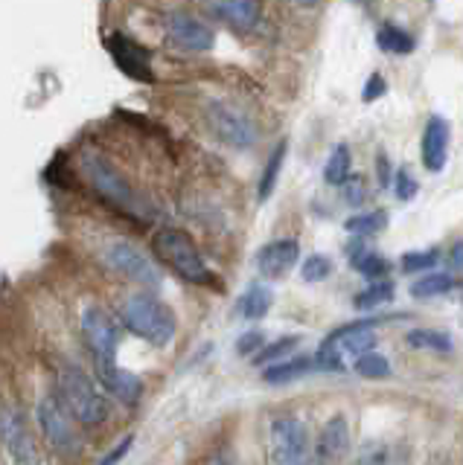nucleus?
<instances>
[{"label": "nucleus", "mask_w": 463, "mask_h": 465, "mask_svg": "<svg viewBox=\"0 0 463 465\" xmlns=\"http://www.w3.org/2000/svg\"><path fill=\"white\" fill-rule=\"evenodd\" d=\"M164 29H166V38L169 44H176V47L181 50H193V53H207L213 50L216 44V33L201 24L198 18H193V15H169V18L164 21Z\"/></svg>", "instance_id": "nucleus-12"}, {"label": "nucleus", "mask_w": 463, "mask_h": 465, "mask_svg": "<svg viewBox=\"0 0 463 465\" xmlns=\"http://www.w3.org/2000/svg\"><path fill=\"white\" fill-rule=\"evenodd\" d=\"M207 123L213 134L222 143L234 145V149H251L257 143V125L248 114L227 105V102H210L207 105Z\"/></svg>", "instance_id": "nucleus-9"}, {"label": "nucleus", "mask_w": 463, "mask_h": 465, "mask_svg": "<svg viewBox=\"0 0 463 465\" xmlns=\"http://www.w3.org/2000/svg\"><path fill=\"white\" fill-rule=\"evenodd\" d=\"M448 265H452V271L463 273V239L448 251Z\"/></svg>", "instance_id": "nucleus-38"}, {"label": "nucleus", "mask_w": 463, "mask_h": 465, "mask_svg": "<svg viewBox=\"0 0 463 465\" xmlns=\"http://www.w3.org/2000/svg\"><path fill=\"white\" fill-rule=\"evenodd\" d=\"M376 44H379V50L394 53V55H408V53H414V38L405 33V29L394 26V24L379 26V33H376Z\"/></svg>", "instance_id": "nucleus-25"}, {"label": "nucleus", "mask_w": 463, "mask_h": 465, "mask_svg": "<svg viewBox=\"0 0 463 465\" xmlns=\"http://www.w3.org/2000/svg\"><path fill=\"white\" fill-rule=\"evenodd\" d=\"M94 370H96L99 384H103L117 401L132 407V404H137L143 399V381L135 372L123 370L117 361H114V363H94Z\"/></svg>", "instance_id": "nucleus-15"}, {"label": "nucleus", "mask_w": 463, "mask_h": 465, "mask_svg": "<svg viewBox=\"0 0 463 465\" xmlns=\"http://www.w3.org/2000/svg\"><path fill=\"white\" fill-rule=\"evenodd\" d=\"M300 259V244L297 239H274L266 247H259L257 253V268L268 280H280L288 271L297 265Z\"/></svg>", "instance_id": "nucleus-14"}, {"label": "nucleus", "mask_w": 463, "mask_h": 465, "mask_svg": "<svg viewBox=\"0 0 463 465\" xmlns=\"http://www.w3.org/2000/svg\"><path fill=\"white\" fill-rule=\"evenodd\" d=\"M379 181H382V186L390 183V166H388V157L385 154H379Z\"/></svg>", "instance_id": "nucleus-39"}, {"label": "nucleus", "mask_w": 463, "mask_h": 465, "mask_svg": "<svg viewBox=\"0 0 463 465\" xmlns=\"http://www.w3.org/2000/svg\"><path fill=\"white\" fill-rule=\"evenodd\" d=\"M263 346H266V334L254 329V331H245L242 338L237 341V352H239L242 358H245V355H257Z\"/></svg>", "instance_id": "nucleus-34"}, {"label": "nucleus", "mask_w": 463, "mask_h": 465, "mask_svg": "<svg viewBox=\"0 0 463 465\" xmlns=\"http://www.w3.org/2000/svg\"><path fill=\"white\" fill-rule=\"evenodd\" d=\"M347 448H350V425L344 416H332L315 442V457L321 462H336L347 454Z\"/></svg>", "instance_id": "nucleus-17"}, {"label": "nucleus", "mask_w": 463, "mask_h": 465, "mask_svg": "<svg viewBox=\"0 0 463 465\" xmlns=\"http://www.w3.org/2000/svg\"><path fill=\"white\" fill-rule=\"evenodd\" d=\"M152 251L157 253V259L166 262L181 280L193 282V285H213V271L207 268L198 244L186 236L184 230H176V227L157 230L152 239Z\"/></svg>", "instance_id": "nucleus-2"}, {"label": "nucleus", "mask_w": 463, "mask_h": 465, "mask_svg": "<svg viewBox=\"0 0 463 465\" xmlns=\"http://www.w3.org/2000/svg\"><path fill=\"white\" fill-rule=\"evenodd\" d=\"M106 47L126 76H132L135 82H155V73L149 67V53L137 47L135 41H128L126 35H108Z\"/></svg>", "instance_id": "nucleus-13"}, {"label": "nucleus", "mask_w": 463, "mask_h": 465, "mask_svg": "<svg viewBox=\"0 0 463 465\" xmlns=\"http://www.w3.org/2000/svg\"><path fill=\"white\" fill-rule=\"evenodd\" d=\"M356 372L361 378H390V361L373 349V352L356 358Z\"/></svg>", "instance_id": "nucleus-29"}, {"label": "nucleus", "mask_w": 463, "mask_h": 465, "mask_svg": "<svg viewBox=\"0 0 463 465\" xmlns=\"http://www.w3.org/2000/svg\"><path fill=\"white\" fill-rule=\"evenodd\" d=\"M0 442H4V450L15 465H38L35 440L18 407H6L0 413Z\"/></svg>", "instance_id": "nucleus-11"}, {"label": "nucleus", "mask_w": 463, "mask_h": 465, "mask_svg": "<svg viewBox=\"0 0 463 465\" xmlns=\"http://www.w3.org/2000/svg\"><path fill=\"white\" fill-rule=\"evenodd\" d=\"M286 152H288V143L280 140L277 145H274V152L268 157V163L263 169V178H259V201H268L274 186H277V178H280V169H283V160H286Z\"/></svg>", "instance_id": "nucleus-24"}, {"label": "nucleus", "mask_w": 463, "mask_h": 465, "mask_svg": "<svg viewBox=\"0 0 463 465\" xmlns=\"http://www.w3.org/2000/svg\"><path fill=\"white\" fill-rule=\"evenodd\" d=\"M271 302H274V294L266 285H251L245 291V297L239 300V312L245 320H263L271 312Z\"/></svg>", "instance_id": "nucleus-20"}, {"label": "nucleus", "mask_w": 463, "mask_h": 465, "mask_svg": "<svg viewBox=\"0 0 463 465\" xmlns=\"http://www.w3.org/2000/svg\"><path fill=\"white\" fill-rule=\"evenodd\" d=\"M205 9L219 15L227 26L239 29V33H251L259 24V4L254 0H222V4H207Z\"/></svg>", "instance_id": "nucleus-18"}, {"label": "nucleus", "mask_w": 463, "mask_h": 465, "mask_svg": "<svg viewBox=\"0 0 463 465\" xmlns=\"http://www.w3.org/2000/svg\"><path fill=\"white\" fill-rule=\"evenodd\" d=\"M452 288H455V276L452 273H426L411 285V297L414 300H431V297L448 294Z\"/></svg>", "instance_id": "nucleus-23"}, {"label": "nucleus", "mask_w": 463, "mask_h": 465, "mask_svg": "<svg viewBox=\"0 0 463 465\" xmlns=\"http://www.w3.org/2000/svg\"><path fill=\"white\" fill-rule=\"evenodd\" d=\"M394 193H397V198L399 201H411L414 195H417V189H419V183L411 178V172L408 169H397V174H394Z\"/></svg>", "instance_id": "nucleus-33"}, {"label": "nucleus", "mask_w": 463, "mask_h": 465, "mask_svg": "<svg viewBox=\"0 0 463 465\" xmlns=\"http://www.w3.org/2000/svg\"><path fill=\"white\" fill-rule=\"evenodd\" d=\"M79 326L85 334V343H88V349H91L94 363H114L117 361L120 326L114 323V317L106 309H99V305H85Z\"/></svg>", "instance_id": "nucleus-6"}, {"label": "nucleus", "mask_w": 463, "mask_h": 465, "mask_svg": "<svg viewBox=\"0 0 463 465\" xmlns=\"http://www.w3.org/2000/svg\"><path fill=\"white\" fill-rule=\"evenodd\" d=\"M385 91H388V82L379 76V73H373V76L367 79V84H365V91H361V99H365V102H373V99L385 96Z\"/></svg>", "instance_id": "nucleus-36"}, {"label": "nucleus", "mask_w": 463, "mask_h": 465, "mask_svg": "<svg viewBox=\"0 0 463 465\" xmlns=\"http://www.w3.org/2000/svg\"><path fill=\"white\" fill-rule=\"evenodd\" d=\"M315 361L312 358H292V361H280V363H271L263 372V381L266 384H288L295 378H303L307 372H312Z\"/></svg>", "instance_id": "nucleus-19"}, {"label": "nucleus", "mask_w": 463, "mask_h": 465, "mask_svg": "<svg viewBox=\"0 0 463 465\" xmlns=\"http://www.w3.org/2000/svg\"><path fill=\"white\" fill-rule=\"evenodd\" d=\"M385 227H388V213L385 210L358 213V215H350L344 222V230L350 232V236H373V232H379Z\"/></svg>", "instance_id": "nucleus-26"}, {"label": "nucleus", "mask_w": 463, "mask_h": 465, "mask_svg": "<svg viewBox=\"0 0 463 465\" xmlns=\"http://www.w3.org/2000/svg\"><path fill=\"white\" fill-rule=\"evenodd\" d=\"M120 317L128 331L152 346H166L176 338V314H172L161 300H155L149 294L126 297Z\"/></svg>", "instance_id": "nucleus-3"}, {"label": "nucleus", "mask_w": 463, "mask_h": 465, "mask_svg": "<svg viewBox=\"0 0 463 465\" xmlns=\"http://www.w3.org/2000/svg\"><path fill=\"white\" fill-rule=\"evenodd\" d=\"M394 300V282L388 280H376L373 285H367L365 291H358L353 305L358 312H370V309H379V305Z\"/></svg>", "instance_id": "nucleus-27"}, {"label": "nucleus", "mask_w": 463, "mask_h": 465, "mask_svg": "<svg viewBox=\"0 0 463 465\" xmlns=\"http://www.w3.org/2000/svg\"><path fill=\"white\" fill-rule=\"evenodd\" d=\"M448 134L452 128L443 120V116H431L426 123L423 131V166L428 172H440L446 166V157H448Z\"/></svg>", "instance_id": "nucleus-16"}, {"label": "nucleus", "mask_w": 463, "mask_h": 465, "mask_svg": "<svg viewBox=\"0 0 463 465\" xmlns=\"http://www.w3.org/2000/svg\"><path fill=\"white\" fill-rule=\"evenodd\" d=\"M271 450L277 465H309L312 445L307 425L295 416H280L271 421Z\"/></svg>", "instance_id": "nucleus-7"}, {"label": "nucleus", "mask_w": 463, "mask_h": 465, "mask_svg": "<svg viewBox=\"0 0 463 465\" xmlns=\"http://www.w3.org/2000/svg\"><path fill=\"white\" fill-rule=\"evenodd\" d=\"M132 445H135V436H123V442H120V445H114V448L108 450V454H106L103 460H99V465H117V462L128 454V450H132Z\"/></svg>", "instance_id": "nucleus-35"}, {"label": "nucleus", "mask_w": 463, "mask_h": 465, "mask_svg": "<svg viewBox=\"0 0 463 465\" xmlns=\"http://www.w3.org/2000/svg\"><path fill=\"white\" fill-rule=\"evenodd\" d=\"M350 262H353V268L358 273H365L370 276V280H376V276H385L390 271V262L379 253H373V251H358V253H350Z\"/></svg>", "instance_id": "nucleus-28"}, {"label": "nucleus", "mask_w": 463, "mask_h": 465, "mask_svg": "<svg viewBox=\"0 0 463 465\" xmlns=\"http://www.w3.org/2000/svg\"><path fill=\"white\" fill-rule=\"evenodd\" d=\"M106 262H108V268H114L117 273H123L126 280H132V282H140V285H161V271L155 268V262L140 251L137 244L132 242H126V239H117V242H111L106 247Z\"/></svg>", "instance_id": "nucleus-10"}, {"label": "nucleus", "mask_w": 463, "mask_h": 465, "mask_svg": "<svg viewBox=\"0 0 463 465\" xmlns=\"http://www.w3.org/2000/svg\"><path fill=\"white\" fill-rule=\"evenodd\" d=\"M329 273H332V262L327 256H321V253L309 256L307 262H303V268H300V276L307 282H324Z\"/></svg>", "instance_id": "nucleus-31"}, {"label": "nucleus", "mask_w": 463, "mask_h": 465, "mask_svg": "<svg viewBox=\"0 0 463 465\" xmlns=\"http://www.w3.org/2000/svg\"><path fill=\"white\" fill-rule=\"evenodd\" d=\"M438 259H440V251H411V253H405L402 256V271L405 273H419V271H428L438 265Z\"/></svg>", "instance_id": "nucleus-32"}, {"label": "nucleus", "mask_w": 463, "mask_h": 465, "mask_svg": "<svg viewBox=\"0 0 463 465\" xmlns=\"http://www.w3.org/2000/svg\"><path fill=\"white\" fill-rule=\"evenodd\" d=\"M350 145L347 143H338L336 149H332L329 160H327V166H324V181L329 186H344L347 178H350Z\"/></svg>", "instance_id": "nucleus-21"}, {"label": "nucleus", "mask_w": 463, "mask_h": 465, "mask_svg": "<svg viewBox=\"0 0 463 465\" xmlns=\"http://www.w3.org/2000/svg\"><path fill=\"white\" fill-rule=\"evenodd\" d=\"M55 381H59L62 404L67 407V413L76 421H82V425H88V428H99L108 419V413H111L108 399L96 390V384L85 375L82 367H76V363H65V367H59Z\"/></svg>", "instance_id": "nucleus-1"}, {"label": "nucleus", "mask_w": 463, "mask_h": 465, "mask_svg": "<svg viewBox=\"0 0 463 465\" xmlns=\"http://www.w3.org/2000/svg\"><path fill=\"white\" fill-rule=\"evenodd\" d=\"M82 174L88 178V183L94 186V193L114 203L117 210L135 215V218H143L146 215V207H143V201L137 198V193L132 189V183H128L123 174L114 169L106 157L99 154H85L82 157Z\"/></svg>", "instance_id": "nucleus-4"}, {"label": "nucleus", "mask_w": 463, "mask_h": 465, "mask_svg": "<svg viewBox=\"0 0 463 465\" xmlns=\"http://www.w3.org/2000/svg\"><path fill=\"white\" fill-rule=\"evenodd\" d=\"M344 198L350 203H361L365 201V181L361 178H347L344 183Z\"/></svg>", "instance_id": "nucleus-37"}, {"label": "nucleus", "mask_w": 463, "mask_h": 465, "mask_svg": "<svg viewBox=\"0 0 463 465\" xmlns=\"http://www.w3.org/2000/svg\"><path fill=\"white\" fill-rule=\"evenodd\" d=\"M376 346V329L370 320H358V323H347L341 329H336L329 338L317 349L315 363L324 370L341 372L344 370V358H361L373 352Z\"/></svg>", "instance_id": "nucleus-5"}, {"label": "nucleus", "mask_w": 463, "mask_h": 465, "mask_svg": "<svg viewBox=\"0 0 463 465\" xmlns=\"http://www.w3.org/2000/svg\"><path fill=\"white\" fill-rule=\"evenodd\" d=\"M405 343L414 346V349H431V352H452L455 349V341L448 338L446 331H438V329H411L405 334Z\"/></svg>", "instance_id": "nucleus-22"}, {"label": "nucleus", "mask_w": 463, "mask_h": 465, "mask_svg": "<svg viewBox=\"0 0 463 465\" xmlns=\"http://www.w3.org/2000/svg\"><path fill=\"white\" fill-rule=\"evenodd\" d=\"M297 343H300L297 338H280V341H274V343H266L254 355V363H257V367H271V363H280V358L292 352Z\"/></svg>", "instance_id": "nucleus-30"}, {"label": "nucleus", "mask_w": 463, "mask_h": 465, "mask_svg": "<svg viewBox=\"0 0 463 465\" xmlns=\"http://www.w3.org/2000/svg\"><path fill=\"white\" fill-rule=\"evenodd\" d=\"M38 425L45 430V440L59 450V454H76L79 450V436L74 428V416L67 413L59 396H45L38 401Z\"/></svg>", "instance_id": "nucleus-8"}]
</instances>
